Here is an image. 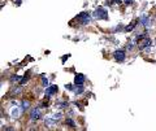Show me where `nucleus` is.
Here are the masks:
<instances>
[{
    "label": "nucleus",
    "instance_id": "f8f14e48",
    "mask_svg": "<svg viewBox=\"0 0 156 131\" xmlns=\"http://www.w3.org/2000/svg\"><path fill=\"white\" fill-rule=\"evenodd\" d=\"M66 125H69V126H72V127H73V129H74V127H76V123H74V122H73V121H72L70 118H68V119H66Z\"/></svg>",
    "mask_w": 156,
    "mask_h": 131
},
{
    "label": "nucleus",
    "instance_id": "9b49d317",
    "mask_svg": "<svg viewBox=\"0 0 156 131\" xmlns=\"http://www.w3.org/2000/svg\"><path fill=\"white\" fill-rule=\"evenodd\" d=\"M74 92H76L77 95L82 94V92H83V87H82V84H80V87H77V88H74Z\"/></svg>",
    "mask_w": 156,
    "mask_h": 131
},
{
    "label": "nucleus",
    "instance_id": "0eeeda50",
    "mask_svg": "<svg viewBox=\"0 0 156 131\" xmlns=\"http://www.w3.org/2000/svg\"><path fill=\"white\" fill-rule=\"evenodd\" d=\"M39 118H41V110L37 109V108H34L31 110V113H30V119L31 121H38Z\"/></svg>",
    "mask_w": 156,
    "mask_h": 131
},
{
    "label": "nucleus",
    "instance_id": "7ed1b4c3",
    "mask_svg": "<svg viewBox=\"0 0 156 131\" xmlns=\"http://www.w3.org/2000/svg\"><path fill=\"white\" fill-rule=\"evenodd\" d=\"M151 44H152V42H151V39L148 36H140L139 38V42H138V47H139V50H146V48H148L151 47Z\"/></svg>",
    "mask_w": 156,
    "mask_h": 131
},
{
    "label": "nucleus",
    "instance_id": "20e7f679",
    "mask_svg": "<svg viewBox=\"0 0 156 131\" xmlns=\"http://www.w3.org/2000/svg\"><path fill=\"white\" fill-rule=\"evenodd\" d=\"M139 21H140V23H142L146 29H150L151 25H152V21H151V18L147 16V14H142L140 18H139Z\"/></svg>",
    "mask_w": 156,
    "mask_h": 131
},
{
    "label": "nucleus",
    "instance_id": "f257e3e1",
    "mask_svg": "<svg viewBox=\"0 0 156 131\" xmlns=\"http://www.w3.org/2000/svg\"><path fill=\"white\" fill-rule=\"evenodd\" d=\"M76 20L80 22L81 25H89L91 22V16H90V13H87V12H82L76 17Z\"/></svg>",
    "mask_w": 156,
    "mask_h": 131
},
{
    "label": "nucleus",
    "instance_id": "a211bd4d",
    "mask_svg": "<svg viewBox=\"0 0 156 131\" xmlns=\"http://www.w3.org/2000/svg\"><path fill=\"white\" fill-rule=\"evenodd\" d=\"M128 50H133V42H130L128 44Z\"/></svg>",
    "mask_w": 156,
    "mask_h": 131
},
{
    "label": "nucleus",
    "instance_id": "1a4fd4ad",
    "mask_svg": "<svg viewBox=\"0 0 156 131\" xmlns=\"http://www.w3.org/2000/svg\"><path fill=\"white\" fill-rule=\"evenodd\" d=\"M136 22H138V21H133V22H130V25H128V26L125 27V31H131V30H133V29L136 26Z\"/></svg>",
    "mask_w": 156,
    "mask_h": 131
},
{
    "label": "nucleus",
    "instance_id": "f3484780",
    "mask_svg": "<svg viewBox=\"0 0 156 131\" xmlns=\"http://www.w3.org/2000/svg\"><path fill=\"white\" fill-rule=\"evenodd\" d=\"M125 4L126 5H130V4H133V0H125Z\"/></svg>",
    "mask_w": 156,
    "mask_h": 131
},
{
    "label": "nucleus",
    "instance_id": "dca6fc26",
    "mask_svg": "<svg viewBox=\"0 0 156 131\" xmlns=\"http://www.w3.org/2000/svg\"><path fill=\"white\" fill-rule=\"evenodd\" d=\"M65 88H66V90H70V91H74V87H73L72 84H66Z\"/></svg>",
    "mask_w": 156,
    "mask_h": 131
},
{
    "label": "nucleus",
    "instance_id": "2eb2a0df",
    "mask_svg": "<svg viewBox=\"0 0 156 131\" xmlns=\"http://www.w3.org/2000/svg\"><path fill=\"white\" fill-rule=\"evenodd\" d=\"M27 79H29V77H23V78L21 79V82H20V83H21V84H23V83H26V82H27Z\"/></svg>",
    "mask_w": 156,
    "mask_h": 131
},
{
    "label": "nucleus",
    "instance_id": "6e6552de",
    "mask_svg": "<svg viewBox=\"0 0 156 131\" xmlns=\"http://www.w3.org/2000/svg\"><path fill=\"white\" fill-rule=\"evenodd\" d=\"M83 82H85V75L83 74H76V77H74V83L77 86L83 84Z\"/></svg>",
    "mask_w": 156,
    "mask_h": 131
},
{
    "label": "nucleus",
    "instance_id": "4468645a",
    "mask_svg": "<svg viewBox=\"0 0 156 131\" xmlns=\"http://www.w3.org/2000/svg\"><path fill=\"white\" fill-rule=\"evenodd\" d=\"M20 79H21V78H20V75H16V77L13 75L12 78H11V81H12V82H17V81H20Z\"/></svg>",
    "mask_w": 156,
    "mask_h": 131
},
{
    "label": "nucleus",
    "instance_id": "39448f33",
    "mask_svg": "<svg viewBox=\"0 0 156 131\" xmlns=\"http://www.w3.org/2000/svg\"><path fill=\"white\" fill-rule=\"evenodd\" d=\"M113 57H115V60H116L117 62H122V61L125 60V57H126L125 51H122V50H117V51H115Z\"/></svg>",
    "mask_w": 156,
    "mask_h": 131
},
{
    "label": "nucleus",
    "instance_id": "f03ea898",
    "mask_svg": "<svg viewBox=\"0 0 156 131\" xmlns=\"http://www.w3.org/2000/svg\"><path fill=\"white\" fill-rule=\"evenodd\" d=\"M94 17L96 20H108V13L103 7H99L94 11Z\"/></svg>",
    "mask_w": 156,
    "mask_h": 131
},
{
    "label": "nucleus",
    "instance_id": "423d86ee",
    "mask_svg": "<svg viewBox=\"0 0 156 131\" xmlns=\"http://www.w3.org/2000/svg\"><path fill=\"white\" fill-rule=\"evenodd\" d=\"M58 91V87L57 86H48L47 87V90H46V96L47 98H51V96L53 95V94H56V92Z\"/></svg>",
    "mask_w": 156,
    "mask_h": 131
},
{
    "label": "nucleus",
    "instance_id": "ddd939ff",
    "mask_svg": "<svg viewBox=\"0 0 156 131\" xmlns=\"http://www.w3.org/2000/svg\"><path fill=\"white\" fill-rule=\"evenodd\" d=\"M42 82H43V86H44V87H47V86H48V79L46 78L44 75H42Z\"/></svg>",
    "mask_w": 156,
    "mask_h": 131
},
{
    "label": "nucleus",
    "instance_id": "9d476101",
    "mask_svg": "<svg viewBox=\"0 0 156 131\" xmlns=\"http://www.w3.org/2000/svg\"><path fill=\"white\" fill-rule=\"evenodd\" d=\"M29 106H30V101L23 100V101H22V109L26 110V109H29Z\"/></svg>",
    "mask_w": 156,
    "mask_h": 131
}]
</instances>
